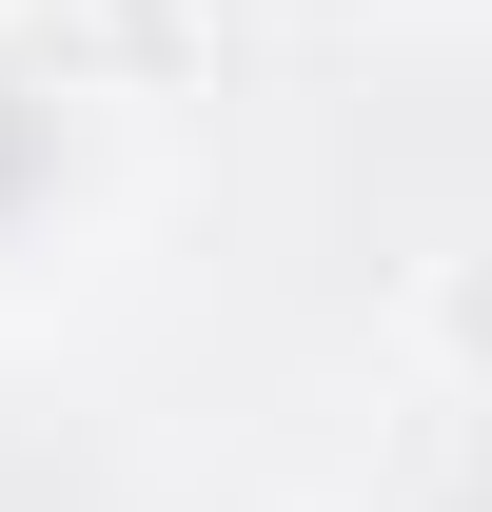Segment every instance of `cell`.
<instances>
[{"label": "cell", "mask_w": 492, "mask_h": 512, "mask_svg": "<svg viewBox=\"0 0 492 512\" xmlns=\"http://www.w3.org/2000/svg\"><path fill=\"white\" fill-rule=\"evenodd\" d=\"M414 355L492 414V256H433V276H414Z\"/></svg>", "instance_id": "6da1fadb"}, {"label": "cell", "mask_w": 492, "mask_h": 512, "mask_svg": "<svg viewBox=\"0 0 492 512\" xmlns=\"http://www.w3.org/2000/svg\"><path fill=\"white\" fill-rule=\"evenodd\" d=\"M433 512H492V473H473V493H433Z\"/></svg>", "instance_id": "7a4b0ae2"}]
</instances>
